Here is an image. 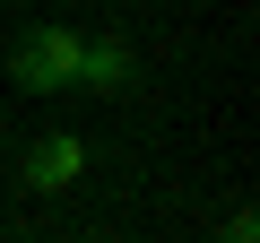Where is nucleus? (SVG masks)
Here are the masks:
<instances>
[{
	"mask_svg": "<svg viewBox=\"0 0 260 243\" xmlns=\"http://www.w3.org/2000/svg\"><path fill=\"white\" fill-rule=\"evenodd\" d=\"M78 174H87V139H78V131H44V139L26 148V165H18L26 191H70Z\"/></svg>",
	"mask_w": 260,
	"mask_h": 243,
	"instance_id": "obj_2",
	"label": "nucleus"
},
{
	"mask_svg": "<svg viewBox=\"0 0 260 243\" xmlns=\"http://www.w3.org/2000/svg\"><path fill=\"white\" fill-rule=\"evenodd\" d=\"M130 78H139V52H130V35H87V52H78V87L121 96Z\"/></svg>",
	"mask_w": 260,
	"mask_h": 243,
	"instance_id": "obj_3",
	"label": "nucleus"
},
{
	"mask_svg": "<svg viewBox=\"0 0 260 243\" xmlns=\"http://www.w3.org/2000/svg\"><path fill=\"white\" fill-rule=\"evenodd\" d=\"M217 243H260V217H251V208H234V217L217 226Z\"/></svg>",
	"mask_w": 260,
	"mask_h": 243,
	"instance_id": "obj_4",
	"label": "nucleus"
},
{
	"mask_svg": "<svg viewBox=\"0 0 260 243\" xmlns=\"http://www.w3.org/2000/svg\"><path fill=\"white\" fill-rule=\"evenodd\" d=\"M78 52H87V35H70V26H26V35L9 44V87H18V96H70V87H78Z\"/></svg>",
	"mask_w": 260,
	"mask_h": 243,
	"instance_id": "obj_1",
	"label": "nucleus"
}]
</instances>
